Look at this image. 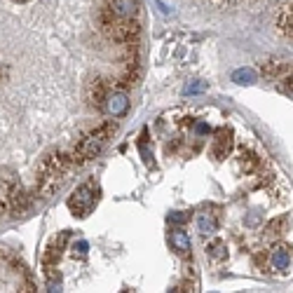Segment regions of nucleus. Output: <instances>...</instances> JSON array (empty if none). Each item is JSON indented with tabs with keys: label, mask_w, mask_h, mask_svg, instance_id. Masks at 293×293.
Masks as SVG:
<instances>
[{
	"label": "nucleus",
	"mask_w": 293,
	"mask_h": 293,
	"mask_svg": "<svg viewBox=\"0 0 293 293\" xmlns=\"http://www.w3.org/2000/svg\"><path fill=\"white\" fill-rule=\"evenodd\" d=\"M59 0H0V218L28 211L80 167L59 129Z\"/></svg>",
	"instance_id": "1"
},
{
	"label": "nucleus",
	"mask_w": 293,
	"mask_h": 293,
	"mask_svg": "<svg viewBox=\"0 0 293 293\" xmlns=\"http://www.w3.org/2000/svg\"><path fill=\"white\" fill-rule=\"evenodd\" d=\"M0 291H35L26 265L5 249H0Z\"/></svg>",
	"instance_id": "2"
},
{
	"label": "nucleus",
	"mask_w": 293,
	"mask_h": 293,
	"mask_svg": "<svg viewBox=\"0 0 293 293\" xmlns=\"http://www.w3.org/2000/svg\"><path fill=\"white\" fill-rule=\"evenodd\" d=\"M96 199H99V195H96L94 183H85L73 192V197L68 199V206L75 216H87L96 206Z\"/></svg>",
	"instance_id": "3"
},
{
	"label": "nucleus",
	"mask_w": 293,
	"mask_h": 293,
	"mask_svg": "<svg viewBox=\"0 0 293 293\" xmlns=\"http://www.w3.org/2000/svg\"><path fill=\"white\" fill-rule=\"evenodd\" d=\"M270 263H272L274 270H288L291 263H293V251L288 249V246H277V249L272 251Z\"/></svg>",
	"instance_id": "4"
},
{
	"label": "nucleus",
	"mask_w": 293,
	"mask_h": 293,
	"mask_svg": "<svg viewBox=\"0 0 293 293\" xmlns=\"http://www.w3.org/2000/svg\"><path fill=\"white\" fill-rule=\"evenodd\" d=\"M169 244L174 246V251L178 253H190V237H188V232L185 230H174L169 235Z\"/></svg>",
	"instance_id": "5"
},
{
	"label": "nucleus",
	"mask_w": 293,
	"mask_h": 293,
	"mask_svg": "<svg viewBox=\"0 0 293 293\" xmlns=\"http://www.w3.org/2000/svg\"><path fill=\"white\" fill-rule=\"evenodd\" d=\"M197 228H199V232H202V235H213V232L218 230V221H216V216H213V213H199Z\"/></svg>",
	"instance_id": "6"
},
{
	"label": "nucleus",
	"mask_w": 293,
	"mask_h": 293,
	"mask_svg": "<svg viewBox=\"0 0 293 293\" xmlns=\"http://www.w3.org/2000/svg\"><path fill=\"white\" fill-rule=\"evenodd\" d=\"M279 28L293 38V5H288L286 10H284V14L279 17Z\"/></svg>",
	"instance_id": "7"
},
{
	"label": "nucleus",
	"mask_w": 293,
	"mask_h": 293,
	"mask_svg": "<svg viewBox=\"0 0 293 293\" xmlns=\"http://www.w3.org/2000/svg\"><path fill=\"white\" fill-rule=\"evenodd\" d=\"M235 80H246V82H251L253 80V73L251 70H237V73H235Z\"/></svg>",
	"instance_id": "8"
}]
</instances>
